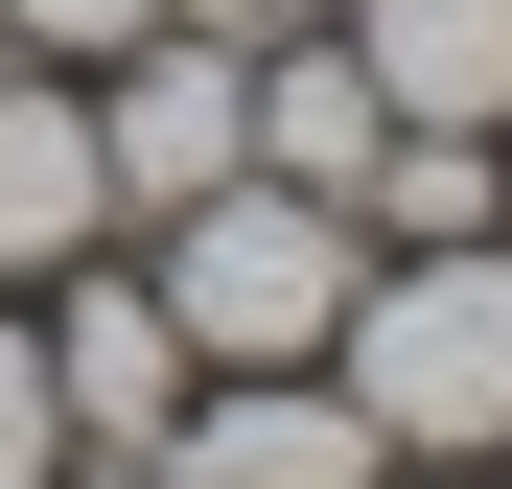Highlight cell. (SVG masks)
Returning <instances> with one entry per match:
<instances>
[{
	"mask_svg": "<svg viewBox=\"0 0 512 489\" xmlns=\"http://www.w3.org/2000/svg\"><path fill=\"white\" fill-rule=\"evenodd\" d=\"M326 373H350V420H373L396 466H489V443H512V233L373 257L350 326H326Z\"/></svg>",
	"mask_w": 512,
	"mask_h": 489,
	"instance_id": "cell-1",
	"label": "cell"
},
{
	"mask_svg": "<svg viewBox=\"0 0 512 489\" xmlns=\"http://www.w3.org/2000/svg\"><path fill=\"white\" fill-rule=\"evenodd\" d=\"M373 233L280 187V163H233L210 210H163V326H187V373H326V326H350Z\"/></svg>",
	"mask_w": 512,
	"mask_h": 489,
	"instance_id": "cell-2",
	"label": "cell"
},
{
	"mask_svg": "<svg viewBox=\"0 0 512 489\" xmlns=\"http://www.w3.org/2000/svg\"><path fill=\"white\" fill-rule=\"evenodd\" d=\"M256 163V47H210V24H140L117 70H94V187L163 233V210H210Z\"/></svg>",
	"mask_w": 512,
	"mask_h": 489,
	"instance_id": "cell-3",
	"label": "cell"
},
{
	"mask_svg": "<svg viewBox=\"0 0 512 489\" xmlns=\"http://www.w3.org/2000/svg\"><path fill=\"white\" fill-rule=\"evenodd\" d=\"M47 396H70V466H117V443H163V420H187V326H163V280H94V257H70L47 280Z\"/></svg>",
	"mask_w": 512,
	"mask_h": 489,
	"instance_id": "cell-4",
	"label": "cell"
},
{
	"mask_svg": "<svg viewBox=\"0 0 512 489\" xmlns=\"http://www.w3.org/2000/svg\"><path fill=\"white\" fill-rule=\"evenodd\" d=\"M187 489H396V443L350 420V373H210L187 420H163Z\"/></svg>",
	"mask_w": 512,
	"mask_h": 489,
	"instance_id": "cell-5",
	"label": "cell"
},
{
	"mask_svg": "<svg viewBox=\"0 0 512 489\" xmlns=\"http://www.w3.org/2000/svg\"><path fill=\"white\" fill-rule=\"evenodd\" d=\"M117 233V187H94V70H24L0 47V280H70Z\"/></svg>",
	"mask_w": 512,
	"mask_h": 489,
	"instance_id": "cell-6",
	"label": "cell"
},
{
	"mask_svg": "<svg viewBox=\"0 0 512 489\" xmlns=\"http://www.w3.org/2000/svg\"><path fill=\"white\" fill-rule=\"evenodd\" d=\"M373 140H396V94L350 70V24H280V47H256V163H280V187L350 210V187H373Z\"/></svg>",
	"mask_w": 512,
	"mask_h": 489,
	"instance_id": "cell-7",
	"label": "cell"
},
{
	"mask_svg": "<svg viewBox=\"0 0 512 489\" xmlns=\"http://www.w3.org/2000/svg\"><path fill=\"white\" fill-rule=\"evenodd\" d=\"M350 70L396 117H466V140H512V0H350Z\"/></svg>",
	"mask_w": 512,
	"mask_h": 489,
	"instance_id": "cell-8",
	"label": "cell"
},
{
	"mask_svg": "<svg viewBox=\"0 0 512 489\" xmlns=\"http://www.w3.org/2000/svg\"><path fill=\"white\" fill-rule=\"evenodd\" d=\"M47 466H70V396H47V326L0 303V489H47Z\"/></svg>",
	"mask_w": 512,
	"mask_h": 489,
	"instance_id": "cell-9",
	"label": "cell"
},
{
	"mask_svg": "<svg viewBox=\"0 0 512 489\" xmlns=\"http://www.w3.org/2000/svg\"><path fill=\"white\" fill-rule=\"evenodd\" d=\"M140 24H163V0H0V47H24V70H117Z\"/></svg>",
	"mask_w": 512,
	"mask_h": 489,
	"instance_id": "cell-10",
	"label": "cell"
},
{
	"mask_svg": "<svg viewBox=\"0 0 512 489\" xmlns=\"http://www.w3.org/2000/svg\"><path fill=\"white\" fill-rule=\"evenodd\" d=\"M47 489H187V466H163V443H117V466H47Z\"/></svg>",
	"mask_w": 512,
	"mask_h": 489,
	"instance_id": "cell-11",
	"label": "cell"
},
{
	"mask_svg": "<svg viewBox=\"0 0 512 489\" xmlns=\"http://www.w3.org/2000/svg\"><path fill=\"white\" fill-rule=\"evenodd\" d=\"M419 489H466V466H419Z\"/></svg>",
	"mask_w": 512,
	"mask_h": 489,
	"instance_id": "cell-12",
	"label": "cell"
}]
</instances>
